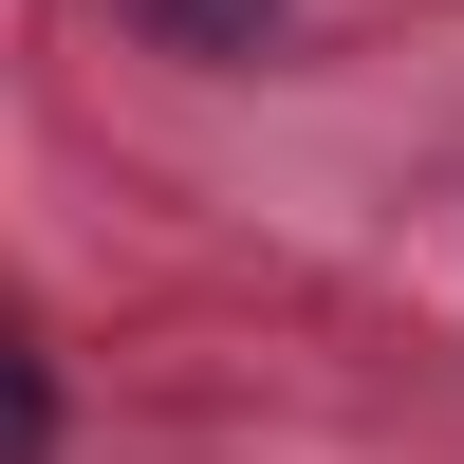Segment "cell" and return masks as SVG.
Returning <instances> with one entry per match:
<instances>
[{
	"instance_id": "obj_2",
	"label": "cell",
	"mask_w": 464,
	"mask_h": 464,
	"mask_svg": "<svg viewBox=\"0 0 464 464\" xmlns=\"http://www.w3.org/2000/svg\"><path fill=\"white\" fill-rule=\"evenodd\" d=\"M37 446H56V391H37V353L0 334V464H37Z\"/></svg>"
},
{
	"instance_id": "obj_1",
	"label": "cell",
	"mask_w": 464,
	"mask_h": 464,
	"mask_svg": "<svg viewBox=\"0 0 464 464\" xmlns=\"http://www.w3.org/2000/svg\"><path fill=\"white\" fill-rule=\"evenodd\" d=\"M130 37H168V56H260L279 37V0H111Z\"/></svg>"
}]
</instances>
